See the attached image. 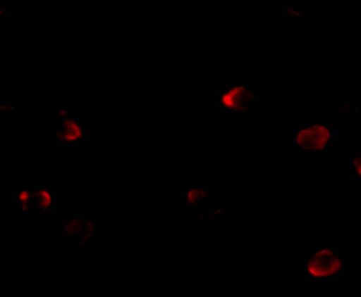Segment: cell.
Segmentation results:
<instances>
[{
    "label": "cell",
    "instance_id": "obj_6",
    "mask_svg": "<svg viewBox=\"0 0 361 297\" xmlns=\"http://www.w3.org/2000/svg\"><path fill=\"white\" fill-rule=\"evenodd\" d=\"M90 226L88 223L81 221V220H71L65 223L63 226V233L69 237H80L81 234L88 236L90 233Z\"/></svg>",
    "mask_w": 361,
    "mask_h": 297
},
{
    "label": "cell",
    "instance_id": "obj_8",
    "mask_svg": "<svg viewBox=\"0 0 361 297\" xmlns=\"http://www.w3.org/2000/svg\"><path fill=\"white\" fill-rule=\"evenodd\" d=\"M281 14L287 20H302L310 17V13L307 10L300 8L297 6H286L281 8Z\"/></svg>",
    "mask_w": 361,
    "mask_h": 297
},
{
    "label": "cell",
    "instance_id": "obj_11",
    "mask_svg": "<svg viewBox=\"0 0 361 297\" xmlns=\"http://www.w3.org/2000/svg\"><path fill=\"white\" fill-rule=\"evenodd\" d=\"M353 166H355V169H356V177L357 178H360V156L356 153L355 155V160H353Z\"/></svg>",
    "mask_w": 361,
    "mask_h": 297
},
{
    "label": "cell",
    "instance_id": "obj_1",
    "mask_svg": "<svg viewBox=\"0 0 361 297\" xmlns=\"http://www.w3.org/2000/svg\"><path fill=\"white\" fill-rule=\"evenodd\" d=\"M288 147L297 151H323L331 144V124L326 120L310 121L294 129L288 136Z\"/></svg>",
    "mask_w": 361,
    "mask_h": 297
},
{
    "label": "cell",
    "instance_id": "obj_7",
    "mask_svg": "<svg viewBox=\"0 0 361 297\" xmlns=\"http://www.w3.org/2000/svg\"><path fill=\"white\" fill-rule=\"evenodd\" d=\"M35 204L40 210H51V207L54 206V195H52L51 191L44 189V188L39 189L35 194Z\"/></svg>",
    "mask_w": 361,
    "mask_h": 297
},
{
    "label": "cell",
    "instance_id": "obj_2",
    "mask_svg": "<svg viewBox=\"0 0 361 297\" xmlns=\"http://www.w3.org/2000/svg\"><path fill=\"white\" fill-rule=\"evenodd\" d=\"M343 270L341 255L331 248H320L312 252L302 265V274L312 279L334 278Z\"/></svg>",
    "mask_w": 361,
    "mask_h": 297
},
{
    "label": "cell",
    "instance_id": "obj_4",
    "mask_svg": "<svg viewBox=\"0 0 361 297\" xmlns=\"http://www.w3.org/2000/svg\"><path fill=\"white\" fill-rule=\"evenodd\" d=\"M85 134V127L81 122L72 118H65L58 129V139L63 144H78Z\"/></svg>",
    "mask_w": 361,
    "mask_h": 297
},
{
    "label": "cell",
    "instance_id": "obj_5",
    "mask_svg": "<svg viewBox=\"0 0 361 297\" xmlns=\"http://www.w3.org/2000/svg\"><path fill=\"white\" fill-rule=\"evenodd\" d=\"M207 198H209V191L207 187H202V185L187 187L180 196L181 203L190 207L192 211L207 204Z\"/></svg>",
    "mask_w": 361,
    "mask_h": 297
},
{
    "label": "cell",
    "instance_id": "obj_10",
    "mask_svg": "<svg viewBox=\"0 0 361 297\" xmlns=\"http://www.w3.org/2000/svg\"><path fill=\"white\" fill-rule=\"evenodd\" d=\"M17 201L23 208H29L32 203H35V194H32L29 189H23L18 192Z\"/></svg>",
    "mask_w": 361,
    "mask_h": 297
},
{
    "label": "cell",
    "instance_id": "obj_3",
    "mask_svg": "<svg viewBox=\"0 0 361 297\" xmlns=\"http://www.w3.org/2000/svg\"><path fill=\"white\" fill-rule=\"evenodd\" d=\"M257 101V94L247 85H226L220 92V108L231 117L247 115Z\"/></svg>",
    "mask_w": 361,
    "mask_h": 297
},
{
    "label": "cell",
    "instance_id": "obj_9",
    "mask_svg": "<svg viewBox=\"0 0 361 297\" xmlns=\"http://www.w3.org/2000/svg\"><path fill=\"white\" fill-rule=\"evenodd\" d=\"M357 106H355L353 104V101L352 100H346V101H343L338 108L336 110V115L338 117H352V114L355 113V111H357Z\"/></svg>",
    "mask_w": 361,
    "mask_h": 297
}]
</instances>
